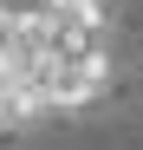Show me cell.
Wrapping results in <instances>:
<instances>
[{
  "mask_svg": "<svg viewBox=\"0 0 143 150\" xmlns=\"http://www.w3.org/2000/svg\"><path fill=\"white\" fill-rule=\"evenodd\" d=\"M46 117V105L20 85V79H0V131H33Z\"/></svg>",
  "mask_w": 143,
  "mask_h": 150,
  "instance_id": "1",
  "label": "cell"
}]
</instances>
